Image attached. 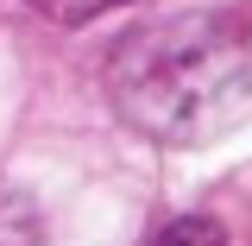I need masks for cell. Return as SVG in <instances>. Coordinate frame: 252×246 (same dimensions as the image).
<instances>
[{
	"mask_svg": "<svg viewBox=\"0 0 252 246\" xmlns=\"http://www.w3.org/2000/svg\"><path fill=\"white\" fill-rule=\"evenodd\" d=\"M107 95L164 145L227 133L252 107V19L240 6H202L139 26L107 63Z\"/></svg>",
	"mask_w": 252,
	"mask_h": 246,
	"instance_id": "1",
	"label": "cell"
},
{
	"mask_svg": "<svg viewBox=\"0 0 252 246\" xmlns=\"http://www.w3.org/2000/svg\"><path fill=\"white\" fill-rule=\"evenodd\" d=\"M0 246H51L44 215H38L13 183H0Z\"/></svg>",
	"mask_w": 252,
	"mask_h": 246,
	"instance_id": "2",
	"label": "cell"
},
{
	"mask_svg": "<svg viewBox=\"0 0 252 246\" xmlns=\"http://www.w3.org/2000/svg\"><path fill=\"white\" fill-rule=\"evenodd\" d=\"M152 246H227V234L208 215H177V221H164L152 234Z\"/></svg>",
	"mask_w": 252,
	"mask_h": 246,
	"instance_id": "3",
	"label": "cell"
},
{
	"mask_svg": "<svg viewBox=\"0 0 252 246\" xmlns=\"http://www.w3.org/2000/svg\"><path fill=\"white\" fill-rule=\"evenodd\" d=\"M26 6H38L57 26H89V19H101L107 6H126V0H26Z\"/></svg>",
	"mask_w": 252,
	"mask_h": 246,
	"instance_id": "4",
	"label": "cell"
}]
</instances>
